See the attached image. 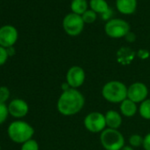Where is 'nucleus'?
Masks as SVG:
<instances>
[{
    "label": "nucleus",
    "mask_w": 150,
    "mask_h": 150,
    "mask_svg": "<svg viewBox=\"0 0 150 150\" xmlns=\"http://www.w3.org/2000/svg\"><path fill=\"white\" fill-rule=\"evenodd\" d=\"M84 126L90 132H102L103 130L106 129V121L104 114L98 111H93L88 113L84 118Z\"/></svg>",
    "instance_id": "7"
},
{
    "label": "nucleus",
    "mask_w": 150,
    "mask_h": 150,
    "mask_svg": "<svg viewBox=\"0 0 150 150\" xmlns=\"http://www.w3.org/2000/svg\"><path fill=\"white\" fill-rule=\"evenodd\" d=\"M104 32L110 38L125 37L130 33V25L127 21L121 19H110L104 25Z\"/></svg>",
    "instance_id": "5"
},
{
    "label": "nucleus",
    "mask_w": 150,
    "mask_h": 150,
    "mask_svg": "<svg viewBox=\"0 0 150 150\" xmlns=\"http://www.w3.org/2000/svg\"><path fill=\"white\" fill-rule=\"evenodd\" d=\"M128 88L121 81H111L104 84L102 89L103 97L111 103H121L127 98Z\"/></svg>",
    "instance_id": "3"
},
{
    "label": "nucleus",
    "mask_w": 150,
    "mask_h": 150,
    "mask_svg": "<svg viewBox=\"0 0 150 150\" xmlns=\"http://www.w3.org/2000/svg\"><path fill=\"white\" fill-rule=\"evenodd\" d=\"M88 5L89 4H88L87 0H72L71 2V13L81 16L85 12L88 11Z\"/></svg>",
    "instance_id": "16"
},
{
    "label": "nucleus",
    "mask_w": 150,
    "mask_h": 150,
    "mask_svg": "<svg viewBox=\"0 0 150 150\" xmlns=\"http://www.w3.org/2000/svg\"><path fill=\"white\" fill-rule=\"evenodd\" d=\"M138 56H139L140 58L145 59V58H147V57H149V52H148L147 50H139L138 51Z\"/></svg>",
    "instance_id": "26"
},
{
    "label": "nucleus",
    "mask_w": 150,
    "mask_h": 150,
    "mask_svg": "<svg viewBox=\"0 0 150 150\" xmlns=\"http://www.w3.org/2000/svg\"><path fill=\"white\" fill-rule=\"evenodd\" d=\"M35 133L33 126L22 120H16L12 122L7 128L8 137L12 141L17 144H23L31 139Z\"/></svg>",
    "instance_id": "2"
},
{
    "label": "nucleus",
    "mask_w": 150,
    "mask_h": 150,
    "mask_svg": "<svg viewBox=\"0 0 150 150\" xmlns=\"http://www.w3.org/2000/svg\"><path fill=\"white\" fill-rule=\"evenodd\" d=\"M18 31L12 25H5L0 28V46L9 48L15 44L18 40Z\"/></svg>",
    "instance_id": "10"
},
{
    "label": "nucleus",
    "mask_w": 150,
    "mask_h": 150,
    "mask_svg": "<svg viewBox=\"0 0 150 150\" xmlns=\"http://www.w3.org/2000/svg\"><path fill=\"white\" fill-rule=\"evenodd\" d=\"M100 141L105 150H121L125 146L124 135L117 129L103 130L100 135Z\"/></svg>",
    "instance_id": "4"
},
{
    "label": "nucleus",
    "mask_w": 150,
    "mask_h": 150,
    "mask_svg": "<svg viewBox=\"0 0 150 150\" xmlns=\"http://www.w3.org/2000/svg\"><path fill=\"white\" fill-rule=\"evenodd\" d=\"M125 38H126V41H128V42H133L134 40H135V35L132 34V33H128L127 34V35L125 36Z\"/></svg>",
    "instance_id": "28"
},
{
    "label": "nucleus",
    "mask_w": 150,
    "mask_h": 150,
    "mask_svg": "<svg viewBox=\"0 0 150 150\" xmlns=\"http://www.w3.org/2000/svg\"><path fill=\"white\" fill-rule=\"evenodd\" d=\"M135 53L129 48L123 47L117 51V57L119 59V62L122 64H129L131 60L133 58Z\"/></svg>",
    "instance_id": "17"
},
{
    "label": "nucleus",
    "mask_w": 150,
    "mask_h": 150,
    "mask_svg": "<svg viewBox=\"0 0 150 150\" xmlns=\"http://www.w3.org/2000/svg\"><path fill=\"white\" fill-rule=\"evenodd\" d=\"M0 150H1V144H0Z\"/></svg>",
    "instance_id": "30"
},
{
    "label": "nucleus",
    "mask_w": 150,
    "mask_h": 150,
    "mask_svg": "<svg viewBox=\"0 0 150 150\" xmlns=\"http://www.w3.org/2000/svg\"><path fill=\"white\" fill-rule=\"evenodd\" d=\"M85 105V97L78 90L69 88L60 95L57 108L60 114L65 117L74 116L78 114Z\"/></svg>",
    "instance_id": "1"
},
{
    "label": "nucleus",
    "mask_w": 150,
    "mask_h": 150,
    "mask_svg": "<svg viewBox=\"0 0 150 150\" xmlns=\"http://www.w3.org/2000/svg\"><path fill=\"white\" fill-rule=\"evenodd\" d=\"M121 150H134V149H133V147L131 146H124L123 148H122Z\"/></svg>",
    "instance_id": "29"
},
{
    "label": "nucleus",
    "mask_w": 150,
    "mask_h": 150,
    "mask_svg": "<svg viewBox=\"0 0 150 150\" xmlns=\"http://www.w3.org/2000/svg\"><path fill=\"white\" fill-rule=\"evenodd\" d=\"M89 7L90 10L95 12L96 14H101L103 20H110L111 9L106 0H90Z\"/></svg>",
    "instance_id": "12"
},
{
    "label": "nucleus",
    "mask_w": 150,
    "mask_h": 150,
    "mask_svg": "<svg viewBox=\"0 0 150 150\" xmlns=\"http://www.w3.org/2000/svg\"><path fill=\"white\" fill-rule=\"evenodd\" d=\"M148 88L142 82H134L131 84L127 90V98L135 103H141L147 99Z\"/></svg>",
    "instance_id": "9"
},
{
    "label": "nucleus",
    "mask_w": 150,
    "mask_h": 150,
    "mask_svg": "<svg viewBox=\"0 0 150 150\" xmlns=\"http://www.w3.org/2000/svg\"><path fill=\"white\" fill-rule=\"evenodd\" d=\"M9 116L8 107L6 103H0V125H2L6 122Z\"/></svg>",
    "instance_id": "23"
},
{
    "label": "nucleus",
    "mask_w": 150,
    "mask_h": 150,
    "mask_svg": "<svg viewBox=\"0 0 150 150\" xmlns=\"http://www.w3.org/2000/svg\"><path fill=\"white\" fill-rule=\"evenodd\" d=\"M139 113L141 117L146 120H150V99L143 101L139 107Z\"/></svg>",
    "instance_id": "18"
},
{
    "label": "nucleus",
    "mask_w": 150,
    "mask_h": 150,
    "mask_svg": "<svg viewBox=\"0 0 150 150\" xmlns=\"http://www.w3.org/2000/svg\"><path fill=\"white\" fill-rule=\"evenodd\" d=\"M143 147L145 150H150V132L146 134L143 139Z\"/></svg>",
    "instance_id": "25"
},
{
    "label": "nucleus",
    "mask_w": 150,
    "mask_h": 150,
    "mask_svg": "<svg viewBox=\"0 0 150 150\" xmlns=\"http://www.w3.org/2000/svg\"><path fill=\"white\" fill-rule=\"evenodd\" d=\"M21 150H39V144L35 139H31L21 145Z\"/></svg>",
    "instance_id": "20"
},
{
    "label": "nucleus",
    "mask_w": 150,
    "mask_h": 150,
    "mask_svg": "<svg viewBox=\"0 0 150 150\" xmlns=\"http://www.w3.org/2000/svg\"><path fill=\"white\" fill-rule=\"evenodd\" d=\"M138 107H137V103H135L134 102L131 101L130 99L126 98L125 100H124L121 103H120V111L121 114L126 117H133L137 110H138Z\"/></svg>",
    "instance_id": "15"
},
{
    "label": "nucleus",
    "mask_w": 150,
    "mask_h": 150,
    "mask_svg": "<svg viewBox=\"0 0 150 150\" xmlns=\"http://www.w3.org/2000/svg\"><path fill=\"white\" fill-rule=\"evenodd\" d=\"M9 115L15 118H22L26 117L29 111V106L26 101L20 98H15L12 100L7 105Z\"/></svg>",
    "instance_id": "11"
},
{
    "label": "nucleus",
    "mask_w": 150,
    "mask_h": 150,
    "mask_svg": "<svg viewBox=\"0 0 150 150\" xmlns=\"http://www.w3.org/2000/svg\"><path fill=\"white\" fill-rule=\"evenodd\" d=\"M6 51H7V54H8L9 57H13V56L15 55V49H14L13 46L6 48Z\"/></svg>",
    "instance_id": "27"
},
{
    "label": "nucleus",
    "mask_w": 150,
    "mask_h": 150,
    "mask_svg": "<svg viewBox=\"0 0 150 150\" xmlns=\"http://www.w3.org/2000/svg\"><path fill=\"white\" fill-rule=\"evenodd\" d=\"M82 20L85 23L87 24H91V23H94L96 19H97V14L93 12L92 10H88L87 12H85L82 15Z\"/></svg>",
    "instance_id": "19"
},
{
    "label": "nucleus",
    "mask_w": 150,
    "mask_h": 150,
    "mask_svg": "<svg viewBox=\"0 0 150 150\" xmlns=\"http://www.w3.org/2000/svg\"><path fill=\"white\" fill-rule=\"evenodd\" d=\"M106 126L110 129H118L122 125V116L116 110H108L105 114Z\"/></svg>",
    "instance_id": "14"
},
{
    "label": "nucleus",
    "mask_w": 150,
    "mask_h": 150,
    "mask_svg": "<svg viewBox=\"0 0 150 150\" xmlns=\"http://www.w3.org/2000/svg\"><path fill=\"white\" fill-rule=\"evenodd\" d=\"M63 28L64 32L70 36H77L81 35L84 29L85 22L81 15L73 13H68L63 20Z\"/></svg>",
    "instance_id": "6"
},
{
    "label": "nucleus",
    "mask_w": 150,
    "mask_h": 150,
    "mask_svg": "<svg viewBox=\"0 0 150 150\" xmlns=\"http://www.w3.org/2000/svg\"><path fill=\"white\" fill-rule=\"evenodd\" d=\"M143 139L139 134H132L129 138V143L132 147H138L143 145Z\"/></svg>",
    "instance_id": "21"
},
{
    "label": "nucleus",
    "mask_w": 150,
    "mask_h": 150,
    "mask_svg": "<svg viewBox=\"0 0 150 150\" xmlns=\"http://www.w3.org/2000/svg\"><path fill=\"white\" fill-rule=\"evenodd\" d=\"M8 57H9V56L7 54L6 48L0 46V66L4 65L6 63Z\"/></svg>",
    "instance_id": "24"
},
{
    "label": "nucleus",
    "mask_w": 150,
    "mask_h": 150,
    "mask_svg": "<svg viewBox=\"0 0 150 150\" xmlns=\"http://www.w3.org/2000/svg\"><path fill=\"white\" fill-rule=\"evenodd\" d=\"M116 7L124 15L133 14L137 9V0H116Z\"/></svg>",
    "instance_id": "13"
},
{
    "label": "nucleus",
    "mask_w": 150,
    "mask_h": 150,
    "mask_svg": "<svg viewBox=\"0 0 150 150\" xmlns=\"http://www.w3.org/2000/svg\"><path fill=\"white\" fill-rule=\"evenodd\" d=\"M11 96L10 89L6 87V86H1L0 87V103H6Z\"/></svg>",
    "instance_id": "22"
},
{
    "label": "nucleus",
    "mask_w": 150,
    "mask_h": 150,
    "mask_svg": "<svg viewBox=\"0 0 150 150\" xmlns=\"http://www.w3.org/2000/svg\"><path fill=\"white\" fill-rule=\"evenodd\" d=\"M86 81V72L79 65H73L67 71L66 83L71 88L77 89L81 87Z\"/></svg>",
    "instance_id": "8"
}]
</instances>
